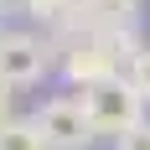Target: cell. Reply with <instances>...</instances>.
Returning <instances> with one entry per match:
<instances>
[{
  "label": "cell",
  "instance_id": "1",
  "mask_svg": "<svg viewBox=\"0 0 150 150\" xmlns=\"http://www.w3.org/2000/svg\"><path fill=\"white\" fill-rule=\"evenodd\" d=\"M78 104H83V114H88L93 140H98V135L119 140V135H129L135 124H145V98L135 93L129 78H114V83L83 88V93H78Z\"/></svg>",
  "mask_w": 150,
  "mask_h": 150
},
{
  "label": "cell",
  "instance_id": "2",
  "mask_svg": "<svg viewBox=\"0 0 150 150\" xmlns=\"http://www.w3.org/2000/svg\"><path fill=\"white\" fill-rule=\"evenodd\" d=\"M52 73V47L36 31H0V83L5 88H31Z\"/></svg>",
  "mask_w": 150,
  "mask_h": 150
},
{
  "label": "cell",
  "instance_id": "3",
  "mask_svg": "<svg viewBox=\"0 0 150 150\" xmlns=\"http://www.w3.org/2000/svg\"><path fill=\"white\" fill-rule=\"evenodd\" d=\"M36 129H42V140H47V150H88L93 145V129H88V114H83V104L78 98H47L36 114Z\"/></svg>",
  "mask_w": 150,
  "mask_h": 150
},
{
  "label": "cell",
  "instance_id": "4",
  "mask_svg": "<svg viewBox=\"0 0 150 150\" xmlns=\"http://www.w3.org/2000/svg\"><path fill=\"white\" fill-rule=\"evenodd\" d=\"M0 150H47V140H42V129H36V119H5L0 124Z\"/></svg>",
  "mask_w": 150,
  "mask_h": 150
},
{
  "label": "cell",
  "instance_id": "5",
  "mask_svg": "<svg viewBox=\"0 0 150 150\" xmlns=\"http://www.w3.org/2000/svg\"><path fill=\"white\" fill-rule=\"evenodd\" d=\"M124 78L135 83V93L150 104V47H140L135 57H129V67H124Z\"/></svg>",
  "mask_w": 150,
  "mask_h": 150
},
{
  "label": "cell",
  "instance_id": "6",
  "mask_svg": "<svg viewBox=\"0 0 150 150\" xmlns=\"http://www.w3.org/2000/svg\"><path fill=\"white\" fill-rule=\"evenodd\" d=\"M114 150H150V119L135 124L129 135H119V140H114Z\"/></svg>",
  "mask_w": 150,
  "mask_h": 150
},
{
  "label": "cell",
  "instance_id": "7",
  "mask_svg": "<svg viewBox=\"0 0 150 150\" xmlns=\"http://www.w3.org/2000/svg\"><path fill=\"white\" fill-rule=\"evenodd\" d=\"M5 119H16V88L0 83V124H5Z\"/></svg>",
  "mask_w": 150,
  "mask_h": 150
},
{
  "label": "cell",
  "instance_id": "8",
  "mask_svg": "<svg viewBox=\"0 0 150 150\" xmlns=\"http://www.w3.org/2000/svg\"><path fill=\"white\" fill-rule=\"evenodd\" d=\"M52 5H57V11H62V21H67V16H78V11H83V0H52ZM62 21H57V26H62Z\"/></svg>",
  "mask_w": 150,
  "mask_h": 150
},
{
  "label": "cell",
  "instance_id": "9",
  "mask_svg": "<svg viewBox=\"0 0 150 150\" xmlns=\"http://www.w3.org/2000/svg\"><path fill=\"white\" fill-rule=\"evenodd\" d=\"M0 11H5V0H0Z\"/></svg>",
  "mask_w": 150,
  "mask_h": 150
}]
</instances>
